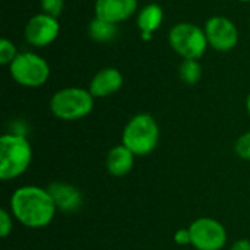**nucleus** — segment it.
Returning <instances> with one entry per match:
<instances>
[{
    "label": "nucleus",
    "mask_w": 250,
    "mask_h": 250,
    "mask_svg": "<svg viewBox=\"0 0 250 250\" xmlns=\"http://www.w3.org/2000/svg\"><path fill=\"white\" fill-rule=\"evenodd\" d=\"M9 208L13 218L26 229L47 227L57 212L48 190L34 185L18 188L10 196Z\"/></svg>",
    "instance_id": "nucleus-1"
},
{
    "label": "nucleus",
    "mask_w": 250,
    "mask_h": 250,
    "mask_svg": "<svg viewBox=\"0 0 250 250\" xmlns=\"http://www.w3.org/2000/svg\"><path fill=\"white\" fill-rule=\"evenodd\" d=\"M32 161V146L23 133H4L0 138V179L3 182L22 176Z\"/></svg>",
    "instance_id": "nucleus-2"
},
{
    "label": "nucleus",
    "mask_w": 250,
    "mask_h": 250,
    "mask_svg": "<svg viewBox=\"0 0 250 250\" xmlns=\"http://www.w3.org/2000/svg\"><path fill=\"white\" fill-rule=\"evenodd\" d=\"M160 141V126L148 113L135 114L125 126L122 144L129 148L136 157L151 154Z\"/></svg>",
    "instance_id": "nucleus-3"
},
{
    "label": "nucleus",
    "mask_w": 250,
    "mask_h": 250,
    "mask_svg": "<svg viewBox=\"0 0 250 250\" xmlns=\"http://www.w3.org/2000/svg\"><path fill=\"white\" fill-rule=\"evenodd\" d=\"M50 110L54 117L73 122L86 117L94 110V95L89 89L67 86L54 92L50 100Z\"/></svg>",
    "instance_id": "nucleus-4"
},
{
    "label": "nucleus",
    "mask_w": 250,
    "mask_h": 250,
    "mask_svg": "<svg viewBox=\"0 0 250 250\" xmlns=\"http://www.w3.org/2000/svg\"><path fill=\"white\" fill-rule=\"evenodd\" d=\"M168 44L183 60H199L209 45L205 29L192 22L176 23L168 32Z\"/></svg>",
    "instance_id": "nucleus-5"
},
{
    "label": "nucleus",
    "mask_w": 250,
    "mask_h": 250,
    "mask_svg": "<svg viewBox=\"0 0 250 250\" xmlns=\"http://www.w3.org/2000/svg\"><path fill=\"white\" fill-rule=\"evenodd\" d=\"M9 72L12 79L25 88L42 86L50 78V66L47 60L31 51L19 53L9 64Z\"/></svg>",
    "instance_id": "nucleus-6"
},
{
    "label": "nucleus",
    "mask_w": 250,
    "mask_h": 250,
    "mask_svg": "<svg viewBox=\"0 0 250 250\" xmlns=\"http://www.w3.org/2000/svg\"><path fill=\"white\" fill-rule=\"evenodd\" d=\"M190 245L196 250H221L227 243L226 227L214 218L201 217L189 226Z\"/></svg>",
    "instance_id": "nucleus-7"
},
{
    "label": "nucleus",
    "mask_w": 250,
    "mask_h": 250,
    "mask_svg": "<svg viewBox=\"0 0 250 250\" xmlns=\"http://www.w3.org/2000/svg\"><path fill=\"white\" fill-rule=\"evenodd\" d=\"M205 34L208 44L221 53L233 50L239 42V29L236 23L227 16H212L207 21Z\"/></svg>",
    "instance_id": "nucleus-8"
},
{
    "label": "nucleus",
    "mask_w": 250,
    "mask_h": 250,
    "mask_svg": "<svg viewBox=\"0 0 250 250\" xmlns=\"http://www.w3.org/2000/svg\"><path fill=\"white\" fill-rule=\"evenodd\" d=\"M60 32V23L57 18L50 16L47 13H37L34 15L25 25V40L28 44L42 48L54 42Z\"/></svg>",
    "instance_id": "nucleus-9"
},
{
    "label": "nucleus",
    "mask_w": 250,
    "mask_h": 250,
    "mask_svg": "<svg viewBox=\"0 0 250 250\" xmlns=\"http://www.w3.org/2000/svg\"><path fill=\"white\" fill-rule=\"evenodd\" d=\"M95 18L119 25L133 16L138 10V0H95Z\"/></svg>",
    "instance_id": "nucleus-10"
},
{
    "label": "nucleus",
    "mask_w": 250,
    "mask_h": 250,
    "mask_svg": "<svg viewBox=\"0 0 250 250\" xmlns=\"http://www.w3.org/2000/svg\"><path fill=\"white\" fill-rule=\"evenodd\" d=\"M47 190L51 195L57 211L72 214V212H76L82 207L83 196L81 190L73 185H69L64 182H53L48 185Z\"/></svg>",
    "instance_id": "nucleus-11"
},
{
    "label": "nucleus",
    "mask_w": 250,
    "mask_h": 250,
    "mask_svg": "<svg viewBox=\"0 0 250 250\" xmlns=\"http://www.w3.org/2000/svg\"><path fill=\"white\" fill-rule=\"evenodd\" d=\"M123 86V75L116 67H104L98 70L91 82H89V92L94 98H105L120 91Z\"/></svg>",
    "instance_id": "nucleus-12"
},
{
    "label": "nucleus",
    "mask_w": 250,
    "mask_h": 250,
    "mask_svg": "<svg viewBox=\"0 0 250 250\" xmlns=\"http://www.w3.org/2000/svg\"><path fill=\"white\" fill-rule=\"evenodd\" d=\"M135 154L123 144L113 146L105 157V168L113 177H123L129 174L135 164Z\"/></svg>",
    "instance_id": "nucleus-13"
},
{
    "label": "nucleus",
    "mask_w": 250,
    "mask_h": 250,
    "mask_svg": "<svg viewBox=\"0 0 250 250\" xmlns=\"http://www.w3.org/2000/svg\"><path fill=\"white\" fill-rule=\"evenodd\" d=\"M164 21V10L160 4L157 3H149L144 6L136 19V25L141 32H149L154 34L163 23Z\"/></svg>",
    "instance_id": "nucleus-14"
},
{
    "label": "nucleus",
    "mask_w": 250,
    "mask_h": 250,
    "mask_svg": "<svg viewBox=\"0 0 250 250\" xmlns=\"http://www.w3.org/2000/svg\"><path fill=\"white\" fill-rule=\"evenodd\" d=\"M88 35L97 42H108L117 37V25L94 18L88 25Z\"/></svg>",
    "instance_id": "nucleus-15"
},
{
    "label": "nucleus",
    "mask_w": 250,
    "mask_h": 250,
    "mask_svg": "<svg viewBox=\"0 0 250 250\" xmlns=\"http://www.w3.org/2000/svg\"><path fill=\"white\" fill-rule=\"evenodd\" d=\"M179 76L186 85L198 83L202 76V66L199 63V60H195V59L183 60L179 67Z\"/></svg>",
    "instance_id": "nucleus-16"
},
{
    "label": "nucleus",
    "mask_w": 250,
    "mask_h": 250,
    "mask_svg": "<svg viewBox=\"0 0 250 250\" xmlns=\"http://www.w3.org/2000/svg\"><path fill=\"white\" fill-rule=\"evenodd\" d=\"M18 50H16V45L7 40V38H3L0 41V63L4 64V66H9L18 56Z\"/></svg>",
    "instance_id": "nucleus-17"
},
{
    "label": "nucleus",
    "mask_w": 250,
    "mask_h": 250,
    "mask_svg": "<svg viewBox=\"0 0 250 250\" xmlns=\"http://www.w3.org/2000/svg\"><path fill=\"white\" fill-rule=\"evenodd\" d=\"M234 151L242 160L250 161V130L243 133L242 136H239L234 145Z\"/></svg>",
    "instance_id": "nucleus-18"
},
{
    "label": "nucleus",
    "mask_w": 250,
    "mask_h": 250,
    "mask_svg": "<svg viewBox=\"0 0 250 250\" xmlns=\"http://www.w3.org/2000/svg\"><path fill=\"white\" fill-rule=\"evenodd\" d=\"M42 13H47L50 16H60L64 7V0H40Z\"/></svg>",
    "instance_id": "nucleus-19"
},
{
    "label": "nucleus",
    "mask_w": 250,
    "mask_h": 250,
    "mask_svg": "<svg viewBox=\"0 0 250 250\" xmlns=\"http://www.w3.org/2000/svg\"><path fill=\"white\" fill-rule=\"evenodd\" d=\"M13 230V215L7 209H0V236L6 239Z\"/></svg>",
    "instance_id": "nucleus-20"
},
{
    "label": "nucleus",
    "mask_w": 250,
    "mask_h": 250,
    "mask_svg": "<svg viewBox=\"0 0 250 250\" xmlns=\"http://www.w3.org/2000/svg\"><path fill=\"white\" fill-rule=\"evenodd\" d=\"M174 242H176V245H179V246L190 245V231H189V227H188V229H179V230L174 233Z\"/></svg>",
    "instance_id": "nucleus-21"
},
{
    "label": "nucleus",
    "mask_w": 250,
    "mask_h": 250,
    "mask_svg": "<svg viewBox=\"0 0 250 250\" xmlns=\"http://www.w3.org/2000/svg\"><path fill=\"white\" fill-rule=\"evenodd\" d=\"M230 250H250V240L248 239H239L233 243Z\"/></svg>",
    "instance_id": "nucleus-22"
},
{
    "label": "nucleus",
    "mask_w": 250,
    "mask_h": 250,
    "mask_svg": "<svg viewBox=\"0 0 250 250\" xmlns=\"http://www.w3.org/2000/svg\"><path fill=\"white\" fill-rule=\"evenodd\" d=\"M152 35H154V34H149V32H141V38H142L144 41H151V40H152Z\"/></svg>",
    "instance_id": "nucleus-23"
},
{
    "label": "nucleus",
    "mask_w": 250,
    "mask_h": 250,
    "mask_svg": "<svg viewBox=\"0 0 250 250\" xmlns=\"http://www.w3.org/2000/svg\"><path fill=\"white\" fill-rule=\"evenodd\" d=\"M246 110H248V113H249L250 116V94L248 95V98H246Z\"/></svg>",
    "instance_id": "nucleus-24"
},
{
    "label": "nucleus",
    "mask_w": 250,
    "mask_h": 250,
    "mask_svg": "<svg viewBox=\"0 0 250 250\" xmlns=\"http://www.w3.org/2000/svg\"><path fill=\"white\" fill-rule=\"evenodd\" d=\"M239 1H242V3H250V0H239Z\"/></svg>",
    "instance_id": "nucleus-25"
}]
</instances>
